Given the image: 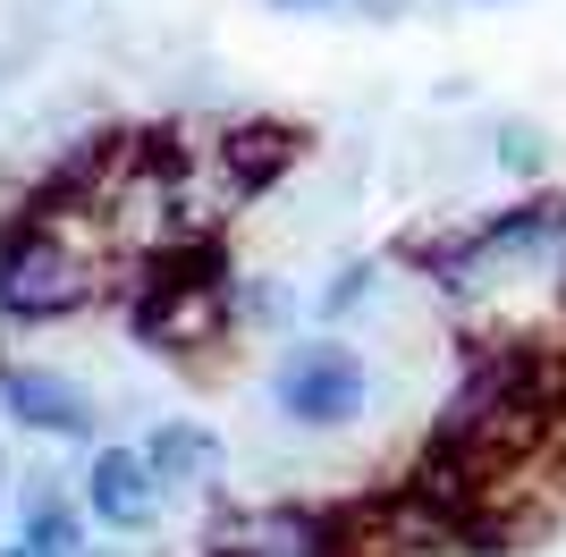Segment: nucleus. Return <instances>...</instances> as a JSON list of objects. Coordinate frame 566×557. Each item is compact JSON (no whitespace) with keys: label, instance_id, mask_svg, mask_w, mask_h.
<instances>
[{"label":"nucleus","instance_id":"1","mask_svg":"<svg viewBox=\"0 0 566 557\" xmlns=\"http://www.w3.org/2000/svg\"><path fill=\"white\" fill-rule=\"evenodd\" d=\"M94 254L76 245L60 220H43V211H18V229L0 237V313L25 329L43 322H69V313H85L94 304Z\"/></svg>","mask_w":566,"mask_h":557},{"label":"nucleus","instance_id":"2","mask_svg":"<svg viewBox=\"0 0 566 557\" xmlns=\"http://www.w3.org/2000/svg\"><path fill=\"white\" fill-rule=\"evenodd\" d=\"M229 313V262L203 245V237H178L161 254H144V278H136V329L153 347L187 355L203 347Z\"/></svg>","mask_w":566,"mask_h":557},{"label":"nucleus","instance_id":"3","mask_svg":"<svg viewBox=\"0 0 566 557\" xmlns=\"http://www.w3.org/2000/svg\"><path fill=\"white\" fill-rule=\"evenodd\" d=\"M271 397H280L287 422H305V431H338L373 406V371L364 355L338 347V338H305V347H287L271 364Z\"/></svg>","mask_w":566,"mask_h":557},{"label":"nucleus","instance_id":"4","mask_svg":"<svg viewBox=\"0 0 566 557\" xmlns=\"http://www.w3.org/2000/svg\"><path fill=\"white\" fill-rule=\"evenodd\" d=\"M338 549H347L338 524L313 507H237L212 524V557H338Z\"/></svg>","mask_w":566,"mask_h":557},{"label":"nucleus","instance_id":"5","mask_svg":"<svg viewBox=\"0 0 566 557\" xmlns=\"http://www.w3.org/2000/svg\"><path fill=\"white\" fill-rule=\"evenodd\" d=\"M220 169V186H229V203H245V195H262V186L280 178L296 153H305V127H287V118H245V127H229L220 144H203Z\"/></svg>","mask_w":566,"mask_h":557},{"label":"nucleus","instance_id":"6","mask_svg":"<svg viewBox=\"0 0 566 557\" xmlns=\"http://www.w3.org/2000/svg\"><path fill=\"white\" fill-rule=\"evenodd\" d=\"M0 414H18L25 431H51V440H85L94 431V397L76 389L69 371H0Z\"/></svg>","mask_w":566,"mask_h":557},{"label":"nucleus","instance_id":"7","mask_svg":"<svg viewBox=\"0 0 566 557\" xmlns=\"http://www.w3.org/2000/svg\"><path fill=\"white\" fill-rule=\"evenodd\" d=\"M169 490L153 482V464H144V448H102L94 473H85V507L111 524V533H144L153 515H161Z\"/></svg>","mask_w":566,"mask_h":557},{"label":"nucleus","instance_id":"8","mask_svg":"<svg viewBox=\"0 0 566 557\" xmlns=\"http://www.w3.org/2000/svg\"><path fill=\"white\" fill-rule=\"evenodd\" d=\"M9 540H25L34 557H85V515H76L60 473H25L18 482V533Z\"/></svg>","mask_w":566,"mask_h":557},{"label":"nucleus","instance_id":"9","mask_svg":"<svg viewBox=\"0 0 566 557\" xmlns=\"http://www.w3.org/2000/svg\"><path fill=\"white\" fill-rule=\"evenodd\" d=\"M144 464H153V482H212L220 473V440L203 422H161L153 440H144Z\"/></svg>","mask_w":566,"mask_h":557},{"label":"nucleus","instance_id":"10","mask_svg":"<svg viewBox=\"0 0 566 557\" xmlns=\"http://www.w3.org/2000/svg\"><path fill=\"white\" fill-rule=\"evenodd\" d=\"M271 9H322V0H271Z\"/></svg>","mask_w":566,"mask_h":557}]
</instances>
